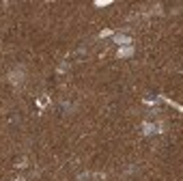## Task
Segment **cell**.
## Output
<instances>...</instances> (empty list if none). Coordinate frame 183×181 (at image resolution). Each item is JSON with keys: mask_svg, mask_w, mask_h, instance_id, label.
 Listing matches in <instances>:
<instances>
[{"mask_svg": "<svg viewBox=\"0 0 183 181\" xmlns=\"http://www.w3.org/2000/svg\"><path fill=\"white\" fill-rule=\"evenodd\" d=\"M114 39H116V43H127V41H129V39H127L125 35H116Z\"/></svg>", "mask_w": 183, "mask_h": 181, "instance_id": "obj_4", "label": "cell"}, {"mask_svg": "<svg viewBox=\"0 0 183 181\" xmlns=\"http://www.w3.org/2000/svg\"><path fill=\"white\" fill-rule=\"evenodd\" d=\"M9 80H11L13 84H22V82H24V69L17 67L15 71H11V73H9Z\"/></svg>", "mask_w": 183, "mask_h": 181, "instance_id": "obj_1", "label": "cell"}, {"mask_svg": "<svg viewBox=\"0 0 183 181\" xmlns=\"http://www.w3.org/2000/svg\"><path fill=\"white\" fill-rule=\"evenodd\" d=\"M78 181H90V175H80V179Z\"/></svg>", "mask_w": 183, "mask_h": 181, "instance_id": "obj_5", "label": "cell"}, {"mask_svg": "<svg viewBox=\"0 0 183 181\" xmlns=\"http://www.w3.org/2000/svg\"><path fill=\"white\" fill-rule=\"evenodd\" d=\"M119 54H121V56H132V54H134V48H129V45H127V48H121Z\"/></svg>", "mask_w": 183, "mask_h": 181, "instance_id": "obj_3", "label": "cell"}, {"mask_svg": "<svg viewBox=\"0 0 183 181\" xmlns=\"http://www.w3.org/2000/svg\"><path fill=\"white\" fill-rule=\"evenodd\" d=\"M142 129H145V132H142L145 136H151V134L155 132V129H157V127H155V125H151V123H145V125H142Z\"/></svg>", "mask_w": 183, "mask_h": 181, "instance_id": "obj_2", "label": "cell"}]
</instances>
